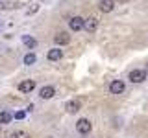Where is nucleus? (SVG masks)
Here are the masks:
<instances>
[{
    "mask_svg": "<svg viewBox=\"0 0 148 138\" xmlns=\"http://www.w3.org/2000/svg\"><path fill=\"white\" fill-rule=\"evenodd\" d=\"M91 129H92V125H91L89 120L82 118V120H78V122H76V131L80 133V135H89Z\"/></svg>",
    "mask_w": 148,
    "mask_h": 138,
    "instance_id": "obj_1",
    "label": "nucleus"
},
{
    "mask_svg": "<svg viewBox=\"0 0 148 138\" xmlns=\"http://www.w3.org/2000/svg\"><path fill=\"white\" fill-rule=\"evenodd\" d=\"M83 30H85L87 33H95V31L98 30V18H96V17L85 18V22H83Z\"/></svg>",
    "mask_w": 148,
    "mask_h": 138,
    "instance_id": "obj_2",
    "label": "nucleus"
},
{
    "mask_svg": "<svg viewBox=\"0 0 148 138\" xmlns=\"http://www.w3.org/2000/svg\"><path fill=\"white\" fill-rule=\"evenodd\" d=\"M128 79L132 81V83H143V81L146 79V72H145V70H139V68H135V70L130 72Z\"/></svg>",
    "mask_w": 148,
    "mask_h": 138,
    "instance_id": "obj_3",
    "label": "nucleus"
},
{
    "mask_svg": "<svg viewBox=\"0 0 148 138\" xmlns=\"http://www.w3.org/2000/svg\"><path fill=\"white\" fill-rule=\"evenodd\" d=\"M124 89H126V85H124V81H120V79L111 81V85H109V92H111V94H122Z\"/></svg>",
    "mask_w": 148,
    "mask_h": 138,
    "instance_id": "obj_4",
    "label": "nucleus"
},
{
    "mask_svg": "<svg viewBox=\"0 0 148 138\" xmlns=\"http://www.w3.org/2000/svg\"><path fill=\"white\" fill-rule=\"evenodd\" d=\"M83 18L82 17H72L71 20H69V28H71L72 31H80V30H83Z\"/></svg>",
    "mask_w": 148,
    "mask_h": 138,
    "instance_id": "obj_5",
    "label": "nucleus"
},
{
    "mask_svg": "<svg viewBox=\"0 0 148 138\" xmlns=\"http://www.w3.org/2000/svg\"><path fill=\"white\" fill-rule=\"evenodd\" d=\"M98 9H100L102 13H111L115 9V2H113V0H100Z\"/></svg>",
    "mask_w": 148,
    "mask_h": 138,
    "instance_id": "obj_6",
    "label": "nucleus"
},
{
    "mask_svg": "<svg viewBox=\"0 0 148 138\" xmlns=\"http://www.w3.org/2000/svg\"><path fill=\"white\" fill-rule=\"evenodd\" d=\"M54 94H56V89H54V87H50V85H46V87H43V89L39 90V96H41L43 99L54 98Z\"/></svg>",
    "mask_w": 148,
    "mask_h": 138,
    "instance_id": "obj_7",
    "label": "nucleus"
},
{
    "mask_svg": "<svg viewBox=\"0 0 148 138\" xmlns=\"http://www.w3.org/2000/svg\"><path fill=\"white\" fill-rule=\"evenodd\" d=\"M34 89H35V81H34V79H26V81H22L21 85H18V90H21V92H24V94L32 92Z\"/></svg>",
    "mask_w": 148,
    "mask_h": 138,
    "instance_id": "obj_8",
    "label": "nucleus"
},
{
    "mask_svg": "<svg viewBox=\"0 0 148 138\" xmlns=\"http://www.w3.org/2000/svg\"><path fill=\"white\" fill-rule=\"evenodd\" d=\"M46 57H48V61H59V59L63 57V50H59V48H52V50H48Z\"/></svg>",
    "mask_w": 148,
    "mask_h": 138,
    "instance_id": "obj_9",
    "label": "nucleus"
},
{
    "mask_svg": "<svg viewBox=\"0 0 148 138\" xmlns=\"http://www.w3.org/2000/svg\"><path fill=\"white\" fill-rule=\"evenodd\" d=\"M54 43L59 44V46H61V44H69V43H71V35L65 33V31H61V33H58L54 37Z\"/></svg>",
    "mask_w": 148,
    "mask_h": 138,
    "instance_id": "obj_10",
    "label": "nucleus"
},
{
    "mask_svg": "<svg viewBox=\"0 0 148 138\" xmlns=\"http://www.w3.org/2000/svg\"><path fill=\"white\" fill-rule=\"evenodd\" d=\"M65 109L69 110L71 114H74V112H78V110L82 109V103L78 99H71V101H67V105H65Z\"/></svg>",
    "mask_w": 148,
    "mask_h": 138,
    "instance_id": "obj_11",
    "label": "nucleus"
},
{
    "mask_svg": "<svg viewBox=\"0 0 148 138\" xmlns=\"http://www.w3.org/2000/svg\"><path fill=\"white\" fill-rule=\"evenodd\" d=\"M22 44L26 46V48H30V50H34L35 46H37V41L34 39L32 35H22Z\"/></svg>",
    "mask_w": 148,
    "mask_h": 138,
    "instance_id": "obj_12",
    "label": "nucleus"
},
{
    "mask_svg": "<svg viewBox=\"0 0 148 138\" xmlns=\"http://www.w3.org/2000/svg\"><path fill=\"white\" fill-rule=\"evenodd\" d=\"M11 120H13L11 112H8V110H2V112H0V123H9Z\"/></svg>",
    "mask_w": 148,
    "mask_h": 138,
    "instance_id": "obj_13",
    "label": "nucleus"
},
{
    "mask_svg": "<svg viewBox=\"0 0 148 138\" xmlns=\"http://www.w3.org/2000/svg\"><path fill=\"white\" fill-rule=\"evenodd\" d=\"M37 61V57H35V53L34 52H30V53H26L24 55V64H28V66H30V64H34Z\"/></svg>",
    "mask_w": 148,
    "mask_h": 138,
    "instance_id": "obj_14",
    "label": "nucleus"
},
{
    "mask_svg": "<svg viewBox=\"0 0 148 138\" xmlns=\"http://www.w3.org/2000/svg\"><path fill=\"white\" fill-rule=\"evenodd\" d=\"M11 138H28V133H24V131H13Z\"/></svg>",
    "mask_w": 148,
    "mask_h": 138,
    "instance_id": "obj_15",
    "label": "nucleus"
},
{
    "mask_svg": "<svg viewBox=\"0 0 148 138\" xmlns=\"http://www.w3.org/2000/svg\"><path fill=\"white\" fill-rule=\"evenodd\" d=\"M39 11V4H30V7H28V15H34V13H37Z\"/></svg>",
    "mask_w": 148,
    "mask_h": 138,
    "instance_id": "obj_16",
    "label": "nucleus"
},
{
    "mask_svg": "<svg viewBox=\"0 0 148 138\" xmlns=\"http://www.w3.org/2000/svg\"><path fill=\"white\" fill-rule=\"evenodd\" d=\"M24 116H26V112H24V110H17V112H15V118H17V120H22Z\"/></svg>",
    "mask_w": 148,
    "mask_h": 138,
    "instance_id": "obj_17",
    "label": "nucleus"
},
{
    "mask_svg": "<svg viewBox=\"0 0 148 138\" xmlns=\"http://www.w3.org/2000/svg\"><path fill=\"white\" fill-rule=\"evenodd\" d=\"M8 6H9V4H2V2H0V9H6Z\"/></svg>",
    "mask_w": 148,
    "mask_h": 138,
    "instance_id": "obj_18",
    "label": "nucleus"
},
{
    "mask_svg": "<svg viewBox=\"0 0 148 138\" xmlns=\"http://www.w3.org/2000/svg\"><path fill=\"white\" fill-rule=\"evenodd\" d=\"M145 72H146V74H148V63H146V66H145Z\"/></svg>",
    "mask_w": 148,
    "mask_h": 138,
    "instance_id": "obj_19",
    "label": "nucleus"
}]
</instances>
